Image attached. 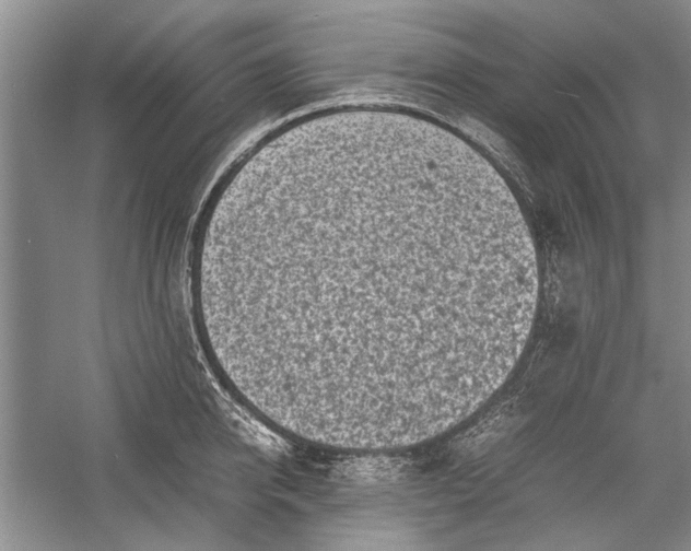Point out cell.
Instances as JSON below:
<instances>
[{"label": "cell", "mask_w": 691, "mask_h": 551, "mask_svg": "<svg viewBox=\"0 0 691 551\" xmlns=\"http://www.w3.org/2000/svg\"><path fill=\"white\" fill-rule=\"evenodd\" d=\"M242 245L270 347L344 418L405 417L499 380L510 271L441 201L328 195L243 226Z\"/></svg>", "instance_id": "obj_1"}]
</instances>
